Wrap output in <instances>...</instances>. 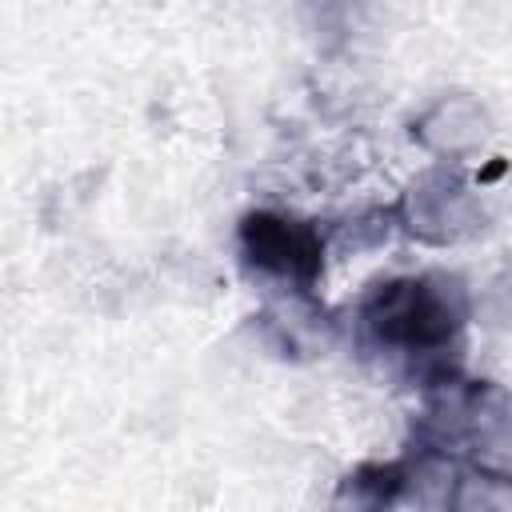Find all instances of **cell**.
I'll return each mask as SVG.
<instances>
[{"label": "cell", "instance_id": "obj_1", "mask_svg": "<svg viewBox=\"0 0 512 512\" xmlns=\"http://www.w3.org/2000/svg\"><path fill=\"white\" fill-rule=\"evenodd\" d=\"M468 316V296L456 276L428 272L384 284L364 304V324L376 340L396 348H440Z\"/></svg>", "mask_w": 512, "mask_h": 512}, {"label": "cell", "instance_id": "obj_2", "mask_svg": "<svg viewBox=\"0 0 512 512\" xmlns=\"http://www.w3.org/2000/svg\"><path fill=\"white\" fill-rule=\"evenodd\" d=\"M404 228L424 244H456L480 228V204L456 172H428L400 204Z\"/></svg>", "mask_w": 512, "mask_h": 512}, {"label": "cell", "instance_id": "obj_3", "mask_svg": "<svg viewBox=\"0 0 512 512\" xmlns=\"http://www.w3.org/2000/svg\"><path fill=\"white\" fill-rule=\"evenodd\" d=\"M240 244L248 252V260L272 276H288V280H316L320 272V236L308 224L284 220L276 212H252L240 224Z\"/></svg>", "mask_w": 512, "mask_h": 512}, {"label": "cell", "instance_id": "obj_4", "mask_svg": "<svg viewBox=\"0 0 512 512\" xmlns=\"http://www.w3.org/2000/svg\"><path fill=\"white\" fill-rule=\"evenodd\" d=\"M492 132V116L488 108L468 96V92H444L436 96L412 124V136L424 152L440 156V160H460L468 152H476Z\"/></svg>", "mask_w": 512, "mask_h": 512}]
</instances>
